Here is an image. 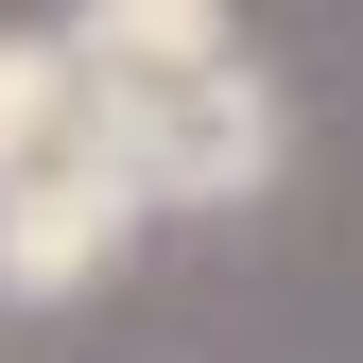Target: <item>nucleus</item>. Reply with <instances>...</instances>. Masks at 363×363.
<instances>
[{"label":"nucleus","instance_id":"7ed1b4c3","mask_svg":"<svg viewBox=\"0 0 363 363\" xmlns=\"http://www.w3.org/2000/svg\"><path fill=\"white\" fill-rule=\"evenodd\" d=\"M139 191L121 173H69V191H0V311H69L86 277H121V242H139Z\"/></svg>","mask_w":363,"mask_h":363},{"label":"nucleus","instance_id":"f03ea898","mask_svg":"<svg viewBox=\"0 0 363 363\" xmlns=\"http://www.w3.org/2000/svg\"><path fill=\"white\" fill-rule=\"evenodd\" d=\"M69 173H121V104L52 18H0V191H69Z\"/></svg>","mask_w":363,"mask_h":363},{"label":"nucleus","instance_id":"f257e3e1","mask_svg":"<svg viewBox=\"0 0 363 363\" xmlns=\"http://www.w3.org/2000/svg\"><path fill=\"white\" fill-rule=\"evenodd\" d=\"M277 173H294V104H277L259 52H225V69L121 104V191H139L156 225H173V208H259Z\"/></svg>","mask_w":363,"mask_h":363},{"label":"nucleus","instance_id":"20e7f679","mask_svg":"<svg viewBox=\"0 0 363 363\" xmlns=\"http://www.w3.org/2000/svg\"><path fill=\"white\" fill-rule=\"evenodd\" d=\"M52 35L86 52V86H104V104H139V86H191V69H225V52H242L208 0H69Z\"/></svg>","mask_w":363,"mask_h":363}]
</instances>
